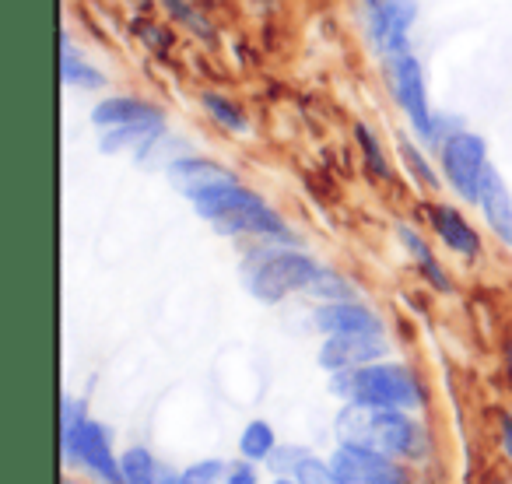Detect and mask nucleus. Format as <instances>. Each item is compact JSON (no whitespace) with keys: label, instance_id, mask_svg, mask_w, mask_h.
Here are the masks:
<instances>
[{"label":"nucleus","instance_id":"nucleus-1","mask_svg":"<svg viewBox=\"0 0 512 484\" xmlns=\"http://www.w3.org/2000/svg\"><path fill=\"white\" fill-rule=\"evenodd\" d=\"M334 393L348 404L376 407V411H414L425 400V390L404 365H362L334 376Z\"/></svg>","mask_w":512,"mask_h":484},{"label":"nucleus","instance_id":"nucleus-2","mask_svg":"<svg viewBox=\"0 0 512 484\" xmlns=\"http://www.w3.org/2000/svg\"><path fill=\"white\" fill-rule=\"evenodd\" d=\"M337 432L344 442H358V446H372L386 456H414L425 453V432L407 418V411H376V407L348 404L337 414Z\"/></svg>","mask_w":512,"mask_h":484},{"label":"nucleus","instance_id":"nucleus-3","mask_svg":"<svg viewBox=\"0 0 512 484\" xmlns=\"http://www.w3.org/2000/svg\"><path fill=\"white\" fill-rule=\"evenodd\" d=\"M200 218H207L221 235H288L285 221L239 183H221L193 197Z\"/></svg>","mask_w":512,"mask_h":484},{"label":"nucleus","instance_id":"nucleus-4","mask_svg":"<svg viewBox=\"0 0 512 484\" xmlns=\"http://www.w3.org/2000/svg\"><path fill=\"white\" fill-rule=\"evenodd\" d=\"M60 446H64L67 460H81L106 484H123V467L113 456L106 428L88 418L85 407L74 400H64V407H60Z\"/></svg>","mask_w":512,"mask_h":484},{"label":"nucleus","instance_id":"nucleus-5","mask_svg":"<svg viewBox=\"0 0 512 484\" xmlns=\"http://www.w3.org/2000/svg\"><path fill=\"white\" fill-rule=\"evenodd\" d=\"M320 267L302 253H264L249 264V292L260 302H281L292 292H306Z\"/></svg>","mask_w":512,"mask_h":484},{"label":"nucleus","instance_id":"nucleus-6","mask_svg":"<svg viewBox=\"0 0 512 484\" xmlns=\"http://www.w3.org/2000/svg\"><path fill=\"white\" fill-rule=\"evenodd\" d=\"M442 169H446V176H449V186H453L463 200L477 204L495 165L488 162V144H484L481 137L467 134V130H456V134H449L446 141H442Z\"/></svg>","mask_w":512,"mask_h":484},{"label":"nucleus","instance_id":"nucleus-7","mask_svg":"<svg viewBox=\"0 0 512 484\" xmlns=\"http://www.w3.org/2000/svg\"><path fill=\"white\" fill-rule=\"evenodd\" d=\"M330 463L344 484H411L407 470L393 463V456L372 446H358V442H344Z\"/></svg>","mask_w":512,"mask_h":484},{"label":"nucleus","instance_id":"nucleus-8","mask_svg":"<svg viewBox=\"0 0 512 484\" xmlns=\"http://www.w3.org/2000/svg\"><path fill=\"white\" fill-rule=\"evenodd\" d=\"M393 67V92H397V102L404 106V113L411 116L414 130H418L425 141H435V116L428 109V95H425V74H421V64L411 57V53H397L390 57Z\"/></svg>","mask_w":512,"mask_h":484},{"label":"nucleus","instance_id":"nucleus-9","mask_svg":"<svg viewBox=\"0 0 512 484\" xmlns=\"http://www.w3.org/2000/svg\"><path fill=\"white\" fill-rule=\"evenodd\" d=\"M414 18H418L414 0H372L369 4L372 39L383 46L386 57L407 53V32H411Z\"/></svg>","mask_w":512,"mask_h":484},{"label":"nucleus","instance_id":"nucleus-10","mask_svg":"<svg viewBox=\"0 0 512 484\" xmlns=\"http://www.w3.org/2000/svg\"><path fill=\"white\" fill-rule=\"evenodd\" d=\"M386 355L383 334H330L320 351V365L330 372H348L372 365Z\"/></svg>","mask_w":512,"mask_h":484},{"label":"nucleus","instance_id":"nucleus-11","mask_svg":"<svg viewBox=\"0 0 512 484\" xmlns=\"http://www.w3.org/2000/svg\"><path fill=\"white\" fill-rule=\"evenodd\" d=\"M169 183L193 200L221 183H235V176L225 169V165L211 162V158H179V162L169 165Z\"/></svg>","mask_w":512,"mask_h":484},{"label":"nucleus","instance_id":"nucleus-12","mask_svg":"<svg viewBox=\"0 0 512 484\" xmlns=\"http://www.w3.org/2000/svg\"><path fill=\"white\" fill-rule=\"evenodd\" d=\"M316 327L323 334H383L379 316L358 302H327L316 313Z\"/></svg>","mask_w":512,"mask_h":484},{"label":"nucleus","instance_id":"nucleus-13","mask_svg":"<svg viewBox=\"0 0 512 484\" xmlns=\"http://www.w3.org/2000/svg\"><path fill=\"white\" fill-rule=\"evenodd\" d=\"M428 218H432L435 235H439L453 253H460V257H477V253H481V239H477V232L467 225V218H463L456 207L432 204L428 207Z\"/></svg>","mask_w":512,"mask_h":484},{"label":"nucleus","instance_id":"nucleus-14","mask_svg":"<svg viewBox=\"0 0 512 484\" xmlns=\"http://www.w3.org/2000/svg\"><path fill=\"white\" fill-rule=\"evenodd\" d=\"M162 134H165L162 113H155V116H148V120H137V123H127V127L106 130V137H102V151H106V155H123V151L141 155V151H148Z\"/></svg>","mask_w":512,"mask_h":484},{"label":"nucleus","instance_id":"nucleus-15","mask_svg":"<svg viewBox=\"0 0 512 484\" xmlns=\"http://www.w3.org/2000/svg\"><path fill=\"white\" fill-rule=\"evenodd\" d=\"M481 211L488 218V225L502 235L505 242H512V197H509V186L502 183L495 169H491L488 183H484V193H481Z\"/></svg>","mask_w":512,"mask_h":484},{"label":"nucleus","instance_id":"nucleus-16","mask_svg":"<svg viewBox=\"0 0 512 484\" xmlns=\"http://www.w3.org/2000/svg\"><path fill=\"white\" fill-rule=\"evenodd\" d=\"M158 109L148 106L141 99H127V95H113V99L99 102L92 113V123L102 130H113V127H127V123H137V120H148L155 116Z\"/></svg>","mask_w":512,"mask_h":484},{"label":"nucleus","instance_id":"nucleus-17","mask_svg":"<svg viewBox=\"0 0 512 484\" xmlns=\"http://www.w3.org/2000/svg\"><path fill=\"white\" fill-rule=\"evenodd\" d=\"M60 78H64L67 88H102L106 85V78H102L88 60L78 57V50H74V43L67 36L60 39Z\"/></svg>","mask_w":512,"mask_h":484},{"label":"nucleus","instance_id":"nucleus-18","mask_svg":"<svg viewBox=\"0 0 512 484\" xmlns=\"http://www.w3.org/2000/svg\"><path fill=\"white\" fill-rule=\"evenodd\" d=\"M400 239H404V246L411 250V257L418 260V267H421V274H425L428 281H432L439 292H449V278L442 274V267H439V260L432 257V250H428L425 242L418 239V232H411V228H400Z\"/></svg>","mask_w":512,"mask_h":484},{"label":"nucleus","instance_id":"nucleus-19","mask_svg":"<svg viewBox=\"0 0 512 484\" xmlns=\"http://www.w3.org/2000/svg\"><path fill=\"white\" fill-rule=\"evenodd\" d=\"M120 467H123V484H155L158 474V463L148 449L134 446L120 456Z\"/></svg>","mask_w":512,"mask_h":484},{"label":"nucleus","instance_id":"nucleus-20","mask_svg":"<svg viewBox=\"0 0 512 484\" xmlns=\"http://www.w3.org/2000/svg\"><path fill=\"white\" fill-rule=\"evenodd\" d=\"M239 449L246 460H267L274 453V428L267 421H249L239 439Z\"/></svg>","mask_w":512,"mask_h":484},{"label":"nucleus","instance_id":"nucleus-21","mask_svg":"<svg viewBox=\"0 0 512 484\" xmlns=\"http://www.w3.org/2000/svg\"><path fill=\"white\" fill-rule=\"evenodd\" d=\"M204 109L214 116V123H221L225 130H235V134L249 130V120L242 116V109L232 106L228 99H221V95H204Z\"/></svg>","mask_w":512,"mask_h":484},{"label":"nucleus","instance_id":"nucleus-22","mask_svg":"<svg viewBox=\"0 0 512 484\" xmlns=\"http://www.w3.org/2000/svg\"><path fill=\"white\" fill-rule=\"evenodd\" d=\"M295 481L299 484H344L341 477H337L334 463H323V460H316V456H306V460L295 467Z\"/></svg>","mask_w":512,"mask_h":484},{"label":"nucleus","instance_id":"nucleus-23","mask_svg":"<svg viewBox=\"0 0 512 484\" xmlns=\"http://www.w3.org/2000/svg\"><path fill=\"white\" fill-rule=\"evenodd\" d=\"M306 292L320 295V299H330V302H348V299H351V288H348V281H344V278H337L334 271H323V267H320V274H316V278H313V285H309Z\"/></svg>","mask_w":512,"mask_h":484},{"label":"nucleus","instance_id":"nucleus-24","mask_svg":"<svg viewBox=\"0 0 512 484\" xmlns=\"http://www.w3.org/2000/svg\"><path fill=\"white\" fill-rule=\"evenodd\" d=\"M400 158H404V165L411 169V176L418 179V183H425V186H439V179H435V172H432V165L425 162V158L418 155V151L411 148V141H400Z\"/></svg>","mask_w":512,"mask_h":484},{"label":"nucleus","instance_id":"nucleus-25","mask_svg":"<svg viewBox=\"0 0 512 484\" xmlns=\"http://www.w3.org/2000/svg\"><path fill=\"white\" fill-rule=\"evenodd\" d=\"M221 477H225V463L204 460V463H197V467L186 470V474H183V484H218Z\"/></svg>","mask_w":512,"mask_h":484},{"label":"nucleus","instance_id":"nucleus-26","mask_svg":"<svg viewBox=\"0 0 512 484\" xmlns=\"http://www.w3.org/2000/svg\"><path fill=\"white\" fill-rule=\"evenodd\" d=\"M355 134H358V144H362L365 158H369L372 172H376V176H390V169H386V158H383V151H379V141H376V137H372V130L358 127Z\"/></svg>","mask_w":512,"mask_h":484},{"label":"nucleus","instance_id":"nucleus-27","mask_svg":"<svg viewBox=\"0 0 512 484\" xmlns=\"http://www.w3.org/2000/svg\"><path fill=\"white\" fill-rule=\"evenodd\" d=\"M165 8H169L176 18H183V22H190L193 29H200V32H204V36H211V29H207V22L197 15V11H190V8H186V0H165Z\"/></svg>","mask_w":512,"mask_h":484},{"label":"nucleus","instance_id":"nucleus-28","mask_svg":"<svg viewBox=\"0 0 512 484\" xmlns=\"http://www.w3.org/2000/svg\"><path fill=\"white\" fill-rule=\"evenodd\" d=\"M306 456H309V453H302V449H292V446H288V449H281V453H271V467H274V470H295L302 460H306Z\"/></svg>","mask_w":512,"mask_h":484},{"label":"nucleus","instance_id":"nucleus-29","mask_svg":"<svg viewBox=\"0 0 512 484\" xmlns=\"http://www.w3.org/2000/svg\"><path fill=\"white\" fill-rule=\"evenodd\" d=\"M225 484H256V474L249 467H235V470H228Z\"/></svg>","mask_w":512,"mask_h":484},{"label":"nucleus","instance_id":"nucleus-30","mask_svg":"<svg viewBox=\"0 0 512 484\" xmlns=\"http://www.w3.org/2000/svg\"><path fill=\"white\" fill-rule=\"evenodd\" d=\"M502 449L512 460V414H502Z\"/></svg>","mask_w":512,"mask_h":484},{"label":"nucleus","instance_id":"nucleus-31","mask_svg":"<svg viewBox=\"0 0 512 484\" xmlns=\"http://www.w3.org/2000/svg\"><path fill=\"white\" fill-rule=\"evenodd\" d=\"M155 484H183V474H176V470H169V467H158Z\"/></svg>","mask_w":512,"mask_h":484},{"label":"nucleus","instance_id":"nucleus-32","mask_svg":"<svg viewBox=\"0 0 512 484\" xmlns=\"http://www.w3.org/2000/svg\"><path fill=\"white\" fill-rule=\"evenodd\" d=\"M505 362H509V376H512V344H509V351H505Z\"/></svg>","mask_w":512,"mask_h":484},{"label":"nucleus","instance_id":"nucleus-33","mask_svg":"<svg viewBox=\"0 0 512 484\" xmlns=\"http://www.w3.org/2000/svg\"><path fill=\"white\" fill-rule=\"evenodd\" d=\"M278 484H299V481H278Z\"/></svg>","mask_w":512,"mask_h":484},{"label":"nucleus","instance_id":"nucleus-34","mask_svg":"<svg viewBox=\"0 0 512 484\" xmlns=\"http://www.w3.org/2000/svg\"><path fill=\"white\" fill-rule=\"evenodd\" d=\"M495 484H502V481H495Z\"/></svg>","mask_w":512,"mask_h":484}]
</instances>
